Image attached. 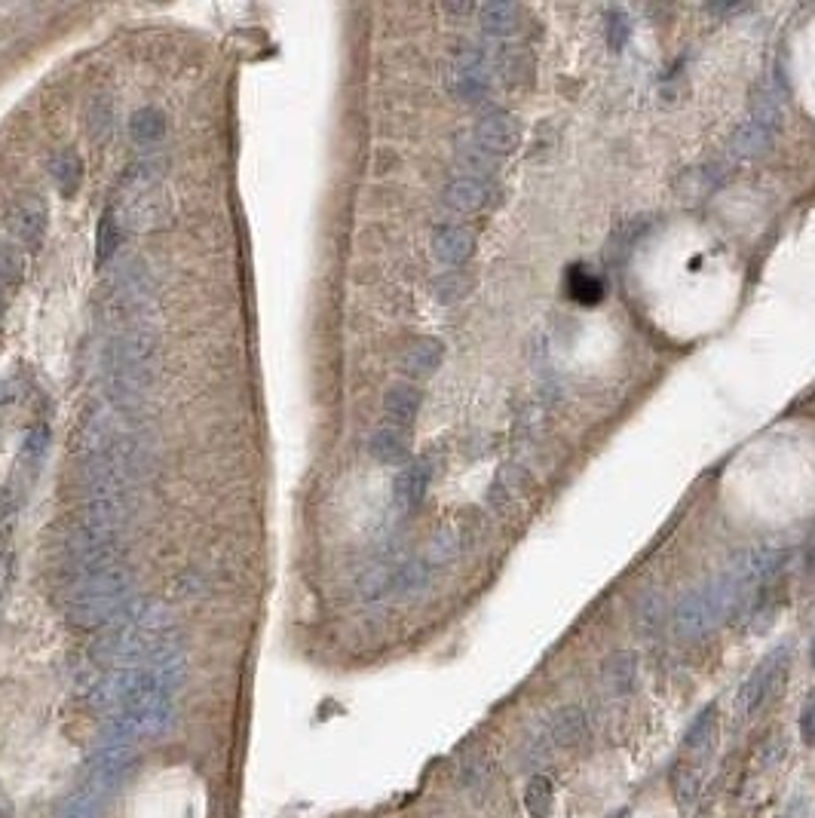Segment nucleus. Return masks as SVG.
<instances>
[{
  "mask_svg": "<svg viewBox=\"0 0 815 818\" xmlns=\"http://www.w3.org/2000/svg\"><path fill=\"white\" fill-rule=\"evenodd\" d=\"M788 668H791V647H776L766 659H760V665L751 671V678L739 687V696H736V714L745 720L751 717L760 705L773 702L785 681H788Z\"/></svg>",
  "mask_w": 815,
  "mask_h": 818,
  "instance_id": "20e7f679",
  "label": "nucleus"
},
{
  "mask_svg": "<svg viewBox=\"0 0 815 818\" xmlns=\"http://www.w3.org/2000/svg\"><path fill=\"white\" fill-rule=\"evenodd\" d=\"M22 276H25V261H22V252L10 243H0V292L10 295L22 285Z\"/></svg>",
  "mask_w": 815,
  "mask_h": 818,
  "instance_id": "bb28decb",
  "label": "nucleus"
},
{
  "mask_svg": "<svg viewBox=\"0 0 815 818\" xmlns=\"http://www.w3.org/2000/svg\"><path fill=\"white\" fill-rule=\"evenodd\" d=\"M7 580H10V558H7V555H0V592H4Z\"/></svg>",
  "mask_w": 815,
  "mask_h": 818,
  "instance_id": "c9c22d12",
  "label": "nucleus"
},
{
  "mask_svg": "<svg viewBox=\"0 0 815 818\" xmlns=\"http://www.w3.org/2000/svg\"><path fill=\"white\" fill-rule=\"evenodd\" d=\"M573 295H577L580 301H595L598 298V282L592 279V276H573Z\"/></svg>",
  "mask_w": 815,
  "mask_h": 818,
  "instance_id": "473e14b6",
  "label": "nucleus"
},
{
  "mask_svg": "<svg viewBox=\"0 0 815 818\" xmlns=\"http://www.w3.org/2000/svg\"><path fill=\"white\" fill-rule=\"evenodd\" d=\"M671 791H675V800L681 809H690L696 794H699V773L687 763H678L671 769Z\"/></svg>",
  "mask_w": 815,
  "mask_h": 818,
  "instance_id": "cd10ccee",
  "label": "nucleus"
},
{
  "mask_svg": "<svg viewBox=\"0 0 815 818\" xmlns=\"http://www.w3.org/2000/svg\"><path fill=\"white\" fill-rule=\"evenodd\" d=\"M13 518H16V497L4 488L0 491V540H7Z\"/></svg>",
  "mask_w": 815,
  "mask_h": 818,
  "instance_id": "2f4dec72",
  "label": "nucleus"
},
{
  "mask_svg": "<svg viewBox=\"0 0 815 818\" xmlns=\"http://www.w3.org/2000/svg\"><path fill=\"white\" fill-rule=\"evenodd\" d=\"M429 583V561H405L390 573V592L414 595Z\"/></svg>",
  "mask_w": 815,
  "mask_h": 818,
  "instance_id": "5701e85b",
  "label": "nucleus"
},
{
  "mask_svg": "<svg viewBox=\"0 0 815 818\" xmlns=\"http://www.w3.org/2000/svg\"><path fill=\"white\" fill-rule=\"evenodd\" d=\"M812 665H815V644H812Z\"/></svg>",
  "mask_w": 815,
  "mask_h": 818,
  "instance_id": "e433bc0d",
  "label": "nucleus"
},
{
  "mask_svg": "<svg viewBox=\"0 0 815 818\" xmlns=\"http://www.w3.org/2000/svg\"><path fill=\"white\" fill-rule=\"evenodd\" d=\"M123 215L117 206H108L99 218V227H95V267L111 264V258L120 252L123 243Z\"/></svg>",
  "mask_w": 815,
  "mask_h": 818,
  "instance_id": "2eb2a0df",
  "label": "nucleus"
},
{
  "mask_svg": "<svg viewBox=\"0 0 815 818\" xmlns=\"http://www.w3.org/2000/svg\"><path fill=\"white\" fill-rule=\"evenodd\" d=\"M16 399V393H13V380H0V405H7V402H13Z\"/></svg>",
  "mask_w": 815,
  "mask_h": 818,
  "instance_id": "f704fd0d",
  "label": "nucleus"
},
{
  "mask_svg": "<svg viewBox=\"0 0 815 818\" xmlns=\"http://www.w3.org/2000/svg\"><path fill=\"white\" fill-rule=\"evenodd\" d=\"M429 478H433V466H429L426 460H411L396 475V503L405 512L420 509V503L426 500V491H429Z\"/></svg>",
  "mask_w": 815,
  "mask_h": 818,
  "instance_id": "9b49d317",
  "label": "nucleus"
},
{
  "mask_svg": "<svg viewBox=\"0 0 815 818\" xmlns=\"http://www.w3.org/2000/svg\"><path fill=\"white\" fill-rule=\"evenodd\" d=\"M457 163L463 166L466 175L488 178V181H491V175H494L497 166H500V160H497L494 154H488L485 148H478L475 141H472V144H460V148H457Z\"/></svg>",
  "mask_w": 815,
  "mask_h": 818,
  "instance_id": "393cba45",
  "label": "nucleus"
},
{
  "mask_svg": "<svg viewBox=\"0 0 815 818\" xmlns=\"http://www.w3.org/2000/svg\"><path fill=\"white\" fill-rule=\"evenodd\" d=\"M475 252V236L472 230L466 227H457V224H442L436 233H433V255L439 264L445 267H460L472 258Z\"/></svg>",
  "mask_w": 815,
  "mask_h": 818,
  "instance_id": "1a4fd4ad",
  "label": "nucleus"
},
{
  "mask_svg": "<svg viewBox=\"0 0 815 818\" xmlns=\"http://www.w3.org/2000/svg\"><path fill=\"white\" fill-rule=\"evenodd\" d=\"M154 288H157V279H154L148 261L129 258V261H123V267L108 279L105 295H108V301H111L114 307L129 310V307L145 304V301L154 295Z\"/></svg>",
  "mask_w": 815,
  "mask_h": 818,
  "instance_id": "39448f33",
  "label": "nucleus"
},
{
  "mask_svg": "<svg viewBox=\"0 0 815 818\" xmlns=\"http://www.w3.org/2000/svg\"><path fill=\"white\" fill-rule=\"evenodd\" d=\"M368 454L383 463V466H402L411 457V445H408V432L399 426H383L377 429L371 442H368Z\"/></svg>",
  "mask_w": 815,
  "mask_h": 818,
  "instance_id": "ddd939ff",
  "label": "nucleus"
},
{
  "mask_svg": "<svg viewBox=\"0 0 815 818\" xmlns=\"http://www.w3.org/2000/svg\"><path fill=\"white\" fill-rule=\"evenodd\" d=\"M800 736H803V742H815V699L803 708V714H800Z\"/></svg>",
  "mask_w": 815,
  "mask_h": 818,
  "instance_id": "72a5a7b5",
  "label": "nucleus"
},
{
  "mask_svg": "<svg viewBox=\"0 0 815 818\" xmlns=\"http://www.w3.org/2000/svg\"><path fill=\"white\" fill-rule=\"evenodd\" d=\"M420 405H423V393L414 387V383H408V380L390 383L387 396H383V411H387V417H390L399 429H405V426H411V423L417 420Z\"/></svg>",
  "mask_w": 815,
  "mask_h": 818,
  "instance_id": "f8f14e48",
  "label": "nucleus"
},
{
  "mask_svg": "<svg viewBox=\"0 0 815 818\" xmlns=\"http://www.w3.org/2000/svg\"><path fill=\"white\" fill-rule=\"evenodd\" d=\"M788 86L782 74H773L770 80H763L760 92L754 95L751 117L736 129L730 151L736 160H757L773 148V141L782 126V105H785Z\"/></svg>",
  "mask_w": 815,
  "mask_h": 818,
  "instance_id": "7ed1b4c3",
  "label": "nucleus"
},
{
  "mask_svg": "<svg viewBox=\"0 0 815 818\" xmlns=\"http://www.w3.org/2000/svg\"><path fill=\"white\" fill-rule=\"evenodd\" d=\"M497 197V187L494 181L488 178H475V175H457L445 184L442 190V203L460 215H472V212H482L494 203Z\"/></svg>",
  "mask_w": 815,
  "mask_h": 818,
  "instance_id": "6e6552de",
  "label": "nucleus"
},
{
  "mask_svg": "<svg viewBox=\"0 0 815 818\" xmlns=\"http://www.w3.org/2000/svg\"><path fill=\"white\" fill-rule=\"evenodd\" d=\"M86 129L95 144H105L114 132V105L108 95H95L86 108Z\"/></svg>",
  "mask_w": 815,
  "mask_h": 818,
  "instance_id": "4be33fe9",
  "label": "nucleus"
},
{
  "mask_svg": "<svg viewBox=\"0 0 815 818\" xmlns=\"http://www.w3.org/2000/svg\"><path fill=\"white\" fill-rule=\"evenodd\" d=\"M629 40V16L622 10H610L607 13V43L610 50H622Z\"/></svg>",
  "mask_w": 815,
  "mask_h": 818,
  "instance_id": "c756f323",
  "label": "nucleus"
},
{
  "mask_svg": "<svg viewBox=\"0 0 815 818\" xmlns=\"http://www.w3.org/2000/svg\"><path fill=\"white\" fill-rule=\"evenodd\" d=\"M160 338L154 328L135 325L108 344L105 350V383L117 405H132L154 383Z\"/></svg>",
  "mask_w": 815,
  "mask_h": 818,
  "instance_id": "f257e3e1",
  "label": "nucleus"
},
{
  "mask_svg": "<svg viewBox=\"0 0 815 818\" xmlns=\"http://www.w3.org/2000/svg\"><path fill=\"white\" fill-rule=\"evenodd\" d=\"M50 439H53V429H50V423H43V420H37V423H31V426L25 429L19 457H22V463H25L28 469H37V466L43 463L46 451H50Z\"/></svg>",
  "mask_w": 815,
  "mask_h": 818,
  "instance_id": "412c9836",
  "label": "nucleus"
},
{
  "mask_svg": "<svg viewBox=\"0 0 815 818\" xmlns=\"http://www.w3.org/2000/svg\"><path fill=\"white\" fill-rule=\"evenodd\" d=\"M50 175H53V184H56V190H59V194H62L65 200L77 197V190H80V184H83V175H86V166H83L80 151H77V148H62V151H56L53 160H50Z\"/></svg>",
  "mask_w": 815,
  "mask_h": 818,
  "instance_id": "4468645a",
  "label": "nucleus"
},
{
  "mask_svg": "<svg viewBox=\"0 0 815 818\" xmlns=\"http://www.w3.org/2000/svg\"><path fill=\"white\" fill-rule=\"evenodd\" d=\"M126 126H129L132 144H138V148H154V144H160L166 138V129H169L166 114L160 108H154V105H145V108L132 111V117H129Z\"/></svg>",
  "mask_w": 815,
  "mask_h": 818,
  "instance_id": "dca6fc26",
  "label": "nucleus"
},
{
  "mask_svg": "<svg viewBox=\"0 0 815 818\" xmlns=\"http://www.w3.org/2000/svg\"><path fill=\"white\" fill-rule=\"evenodd\" d=\"M521 7L518 4H506V0H494V4H485L478 10V22H482V31L491 37H512L521 28Z\"/></svg>",
  "mask_w": 815,
  "mask_h": 818,
  "instance_id": "f3484780",
  "label": "nucleus"
},
{
  "mask_svg": "<svg viewBox=\"0 0 815 818\" xmlns=\"http://www.w3.org/2000/svg\"><path fill=\"white\" fill-rule=\"evenodd\" d=\"M466 292H469V282H466L463 276H457V273H445V276L436 282V298H439L442 304H454V301H460Z\"/></svg>",
  "mask_w": 815,
  "mask_h": 818,
  "instance_id": "c85d7f7f",
  "label": "nucleus"
},
{
  "mask_svg": "<svg viewBox=\"0 0 815 818\" xmlns=\"http://www.w3.org/2000/svg\"><path fill=\"white\" fill-rule=\"evenodd\" d=\"M635 671H638V662L632 653H613L604 662V684L613 693H629L635 684Z\"/></svg>",
  "mask_w": 815,
  "mask_h": 818,
  "instance_id": "b1692460",
  "label": "nucleus"
},
{
  "mask_svg": "<svg viewBox=\"0 0 815 818\" xmlns=\"http://www.w3.org/2000/svg\"><path fill=\"white\" fill-rule=\"evenodd\" d=\"M442 359H445V344L439 338H420L408 344V350L399 359V368L402 374L423 380V377H433L442 368Z\"/></svg>",
  "mask_w": 815,
  "mask_h": 818,
  "instance_id": "9d476101",
  "label": "nucleus"
},
{
  "mask_svg": "<svg viewBox=\"0 0 815 818\" xmlns=\"http://www.w3.org/2000/svg\"><path fill=\"white\" fill-rule=\"evenodd\" d=\"M472 138L478 148H485L497 160L506 154H515L521 148V120L503 108H491L475 120Z\"/></svg>",
  "mask_w": 815,
  "mask_h": 818,
  "instance_id": "423d86ee",
  "label": "nucleus"
},
{
  "mask_svg": "<svg viewBox=\"0 0 815 818\" xmlns=\"http://www.w3.org/2000/svg\"><path fill=\"white\" fill-rule=\"evenodd\" d=\"M552 739L564 748L580 745L586 739V717L580 708H561L552 717Z\"/></svg>",
  "mask_w": 815,
  "mask_h": 818,
  "instance_id": "aec40b11",
  "label": "nucleus"
},
{
  "mask_svg": "<svg viewBox=\"0 0 815 818\" xmlns=\"http://www.w3.org/2000/svg\"><path fill=\"white\" fill-rule=\"evenodd\" d=\"M46 224H50V209H46V200L40 194H22L7 209V230L25 249L40 246Z\"/></svg>",
  "mask_w": 815,
  "mask_h": 818,
  "instance_id": "0eeeda50",
  "label": "nucleus"
},
{
  "mask_svg": "<svg viewBox=\"0 0 815 818\" xmlns=\"http://www.w3.org/2000/svg\"><path fill=\"white\" fill-rule=\"evenodd\" d=\"M555 803V788L546 776H534L524 788V809L531 818H549Z\"/></svg>",
  "mask_w": 815,
  "mask_h": 818,
  "instance_id": "a878e982",
  "label": "nucleus"
},
{
  "mask_svg": "<svg viewBox=\"0 0 815 818\" xmlns=\"http://www.w3.org/2000/svg\"><path fill=\"white\" fill-rule=\"evenodd\" d=\"M717 742V705H705L699 717L693 720V727L687 730L684 748L693 751L696 757H705Z\"/></svg>",
  "mask_w": 815,
  "mask_h": 818,
  "instance_id": "6ab92c4d",
  "label": "nucleus"
},
{
  "mask_svg": "<svg viewBox=\"0 0 815 818\" xmlns=\"http://www.w3.org/2000/svg\"><path fill=\"white\" fill-rule=\"evenodd\" d=\"M739 613V589L736 580L730 576V570H724L721 576H714L711 583L687 592L678 607H675V632L684 641H699L708 632H714L727 616Z\"/></svg>",
  "mask_w": 815,
  "mask_h": 818,
  "instance_id": "f03ea898",
  "label": "nucleus"
},
{
  "mask_svg": "<svg viewBox=\"0 0 815 818\" xmlns=\"http://www.w3.org/2000/svg\"><path fill=\"white\" fill-rule=\"evenodd\" d=\"M659 610H662V604H659V598H656V595H647V598L641 601V607H638V613H635L641 629H647V632H653V629H656L659 619H662V613H659Z\"/></svg>",
  "mask_w": 815,
  "mask_h": 818,
  "instance_id": "7c9ffc66",
  "label": "nucleus"
},
{
  "mask_svg": "<svg viewBox=\"0 0 815 818\" xmlns=\"http://www.w3.org/2000/svg\"><path fill=\"white\" fill-rule=\"evenodd\" d=\"M451 92L457 95L460 102L466 105H478V102H485L491 89H494V74L488 71H463V68H454L451 71Z\"/></svg>",
  "mask_w": 815,
  "mask_h": 818,
  "instance_id": "a211bd4d",
  "label": "nucleus"
}]
</instances>
